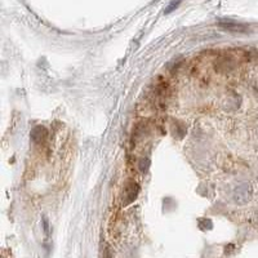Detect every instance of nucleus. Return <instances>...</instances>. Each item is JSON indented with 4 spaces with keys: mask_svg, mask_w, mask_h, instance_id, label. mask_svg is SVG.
<instances>
[{
    "mask_svg": "<svg viewBox=\"0 0 258 258\" xmlns=\"http://www.w3.org/2000/svg\"><path fill=\"white\" fill-rule=\"evenodd\" d=\"M220 26L223 27V29L229 30V31H232V32H248V26H245V25L243 24H236V22H234V21H221L220 22Z\"/></svg>",
    "mask_w": 258,
    "mask_h": 258,
    "instance_id": "obj_1",
    "label": "nucleus"
},
{
    "mask_svg": "<svg viewBox=\"0 0 258 258\" xmlns=\"http://www.w3.org/2000/svg\"><path fill=\"white\" fill-rule=\"evenodd\" d=\"M178 4H179V0H178V2H173V3L170 4V6L168 7L167 9H165V13H169V12H172V11H173L174 8H177V6H178Z\"/></svg>",
    "mask_w": 258,
    "mask_h": 258,
    "instance_id": "obj_2",
    "label": "nucleus"
}]
</instances>
